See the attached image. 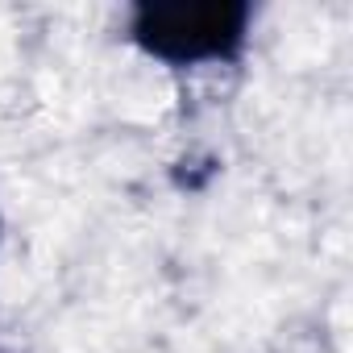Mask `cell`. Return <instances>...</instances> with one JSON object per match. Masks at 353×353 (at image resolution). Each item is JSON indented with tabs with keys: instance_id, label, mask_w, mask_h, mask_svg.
I'll list each match as a JSON object with an SVG mask.
<instances>
[{
	"instance_id": "6da1fadb",
	"label": "cell",
	"mask_w": 353,
	"mask_h": 353,
	"mask_svg": "<svg viewBox=\"0 0 353 353\" xmlns=\"http://www.w3.org/2000/svg\"><path fill=\"white\" fill-rule=\"evenodd\" d=\"M250 21L245 0H141L129 13V38L170 67L233 63L245 50Z\"/></svg>"
}]
</instances>
